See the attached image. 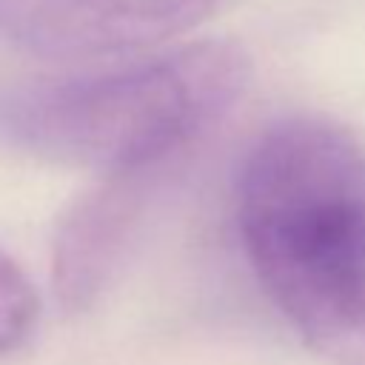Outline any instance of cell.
<instances>
[{"label":"cell","mask_w":365,"mask_h":365,"mask_svg":"<svg viewBox=\"0 0 365 365\" xmlns=\"http://www.w3.org/2000/svg\"><path fill=\"white\" fill-rule=\"evenodd\" d=\"M214 0H0V46L83 60L174 40L200 26Z\"/></svg>","instance_id":"cell-3"},{"label":"cell","mask_w":365,"mask_h":365,"mask_svg":"<svg viewBox=\"0 0 365 365\" xmlns=\"http://www.w3.org/2000/svg\"><path fill=\"white\" fill-rule=\"evenodd\" d=\"M37 294L29 277L0 251V356L17 351L37 325Z\"/></svg>","instance_id":"cell-5"},{"label":"cell","mask_w":365,"mask_h":365,"mask_svg":"<svg viewBox=\"0 0 365 365\" xmlns=\"http://www.w3.org/2000/svg\"><path fill=\"white\" fill-rule=\"evenodd\" d=\"M151 171L111 174L66 217L54 245V288L66 308H86L117 271L148 205Z\"/></svg>","instance_id":"cell-4"},{"label":"cell","mask_w":365,"mask_h":365,"mask_svg":"<svg viewBox=\"0 0 365 365\" xmlns=\"http://www.w3.org/2000/svg\"><path fill=\"white\" fill-rule=\"evenodd\" d=\"M234 197L271 302L331 365H365V148L325 120H279L245 151Z\"/></svg>","instance_id":"cell-1"},{"label":"cell","mask_w":365,"mask_h":365,"mask_svg":"<svg viewBox=\"0 0 365 365\" xmlns=\"http://www.w3.org/2000/svg\"><path fill=\"white\" fill-rule=\"evenodd\" d=\"M248 77L237 43L202 40L111 71L17 86L0 97V131L57 163L145 171L217 123Z\"/></svg>","instance_id":"cell-2"}]
</instances>
